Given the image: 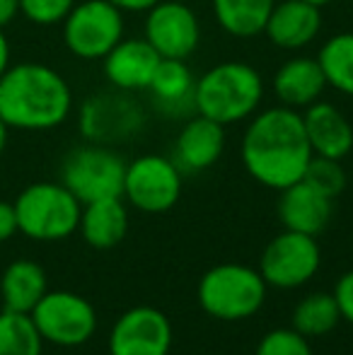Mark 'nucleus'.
Listing matches in <instances>:
<instances>
[{
  "mask_svg": "<svg viewBox=\"0 0 353 355\" xmlns=\"http://www.w3.org/2000/svg\"><path fill=\"white\" fill-rule=\"evenodd\" d=\"M160 53L150 46L143 37H123L107 56L104 63V78L109 87L123 89V92H141L148 89L153 75L160 66Z\"/></svg>",
  "mask_w": 353,
  "mask_h": 355,
  "instance_id": "obj_14",
  "label": "nucleus"
},
{
  "mask_svg": "<svg viewBox=\"0 0 353 355\" xmlns=\"http://www.w3.org/2000/svg\"><path fill=\"white\" fill-rule=\"evenodd\" d=\"M46 273L37 261H32V259L12 261L0 278V295H3L5 309L29 314L37 307L39 300L46 295Z\"/></svg>",
  "mask_w": 353,
  "mask_h": 355,
  "instance_id": "obj_22",
  "label": "nucleus"
},
{
  "mask_svg": "<svg viewBox=\"0 0 353 355\" xmlns=\"http://www.w3.org/2000/svg\"><path fill=\"white\" fill-rule=\"evenodd\" d=\"M273 5L276 0H211L218 27L235 39H255L264 34Z\"/></svg>",
  "mask_w": 353,
  "mask_h": 355,
  "instance_id": "obj_23",
  "label": "nucleus"
},
{
  "mask_svg": "<svg viewBox=\"0 0 353 355\" xmlns=\"http://www.w3.org/2000/svg\"><path fill=\"white\" fill-rule=\"evenodd\" d=\"M193 89H196V78L191 68L187 66V61H175V58H162L148 85L153 104L167 119H189L196 114Z\"/></svg>",
  "mask_w": 353,
  "mask_h": 355,
  "instance_id": "obj_20",
  "label": "nucleus"
},
{
  "mask_svg": "<svg viewBox=\"0 0 353 355\" xmlns=\"http://www.w3.org/2000/svg\"><path fill=\"white\" fill-rule=\"evenodd\" d=\"M19 15V0H0V29H5Z\"/></svg>",
  "mask_w": 353,
  "mask_h": 355,
  "instance_id": "obj_33",
  "label": "nucleus"
},
{
  "mask_svg": "<svg viewBox=\"0 0 353 355\" xmlns=\"http://www.w3.org/2000/svg\"><path fill=\"white\" fill-rule=\"evenodd\" d=\"M351 247H353V234H351Z\"/></svg>",
  "mask_w": 353,
  "mask_h": 355,
  "instance_id": "obj_37",
  "label": "nucleus"
},
{
  "mask_svg": "<svg viewBox=\"0 0 353 355\" xmlns=\"http://www.w3.org/2000/svg\"><path fill=\"white\" fill-rule=\"evenodd\" d=\"M29 317L39 336L58 348L85 346L97 331V312L92 302L71 290H46Z\"/></svg>",
  "mask_w": 353,
  "mask_h": 355,
  "instance_id": "obj_10",
  "label": "nucleus"
},
{
  "mask_svg": "<svg viewBox=\"0 0 353 355\" xmlns=\"http://www.w3.org/2000/svg\"><path fill=\"white\" fill-rule=\"evenodd\" d=\"M146 109L133 92L109 87L89 94L78 112V128L87 143L121 145L138 138L146 128Z\"/></svg>",
  "mask_w": 353,
  "mask_h": 355,
  "instance_id": "obj_6",
  "label": "nucleus"
},
{
  "mask_svg": "<svg viewBox=\"0 0 353 355\" xmlns=\"http://www.w3.org/2000/svg\"><path fill=\"white\" fill-rule=\"evenodd\" d=\"M264 92V78L252 63L223 61L196 78L193 107L201 116L232 126L259 112Z\"/></svg>",
  "mask_w": 353,
  "mask_h": 355,
  "instance_id": "obj_3",
  "label": "nucleus"
},
{
  "mask_svg": "<svg viewBox=\"0 0 353 355\" xmlns=\"http://www.w3.org/2000/svg\"><path fill=\"white\" fill-rule=\"evenodd\" d=\"M225 153V126L201 114H193L179 128L175 141V164L184 174L211 169Z\"/></svg>",
  "mask_w": 353,
  "mask_h": 355,
  "instance_id": "obj_15",
  "label": "nucleus"
},
{
  "mask_svg": "<svg viewBox=\"0 0 353 355\" xmlns=\"http://www.w3.org/2000/svg\"><path fill=\"white\" fill-rule=\"evenodd\" d=\"M302 126L312 155L344 159L353 153V123L336 104L317 99L302 112Z\"/></svg>",
  "mask_w": 353,
  "mask_h": 355,
  "instance_id": "obj_18",
  "label": "nucleus"
},
{
  "mask_svg": "<svg viewBox=\"0 0 353 355\" xmlns=\"http://www.w3.org/2000/svg\"><path fill=\"white\" fill-rule=\"evenodd\" d=\"M320 263L322 252L312 234L283 230L261 252L259 273L268 288L295 290L317 276Z\"/></svg>",
  "mask_w": 353,
  "mask_h": 355,
  "instance_id": "obj_11",
  "label": "nucleus"
},
{
  "mask_svg": "<svg viewBox=\"0 0 353 355\" xmlns=\"http://www.w3.org/2000/svg\"><path fill=\"white\" fill-rule=\"evenodd\" d=\"M44 338L24 312H0V355H42Z\"/></svg>",
  "mask_w": 353,
  "mask_h": 355,
  "instance_id": "obj_26",
  "label": "nucleus"
},
{
  "mask_svg": "<svg viewBox=\"0 0 353 355\" xmlns=\"http://www.w3.org/2000/svg\"><path fill=\"white\" fill-rule=\"evenodd\" d=\"M78 230L92 249L107 252L119 247L128 234V208L123 198H99L85 203Z\"/></svg>",
  "mask_w": 353,
  "mask_h": 355,
  "instance_id": "obj_21",
  "label": "nucleus"
},
{
  "mask_svg": "<svg viewBox=\"0 0 353 355\" xmlns=\"http://www.w3.org/2000/svg\"><path fill=\"white\" fill-rule=\"evenodd\" d=\"M126 159L109 145L85 143L71 150L63 159L61 184L85 206L99 198H117L123 193Z\"/></svg>",
  "mask_w": 353,
  "mask_h": 355,
  "instance_id": "obj_7",
  "label": "nucleus"
},
{
  "mask_svg": "<svg viewBox=\"0 0 353 355\" xmlns=\"http://www.w3.org/2000/svg\"><path fill=\"white\" fill-rule=\"evenodd\" d=\"M78 0H19V12L37 27H53L66 19Z\"/></svg>",
  "mask_w": 353,
  "mask_h": 355,
  "instance_id": "obj_29",
  "label": "nucleus"
},
{
  "mask_svg": "<svg viewBox=\"0 0 353 355\" xmlns=\"http://www.w3.org/2000/svg\"><path fill=\"white\" fill-rule=\"evenodd\" d=\"M268 285L259 268L245 263H218L201 276L196 297L201 309L221 322H242L264 307Z\"/></svg>",
  "mask_w": 353,
  "mask_h": 355,
  "instance_id": "obj_4",
  "label": "nucleus"
},
{
  "mask_svg": "<svg viewBox=\"0 0 353 355\" xmlns=\"http://www.w3.org/2000/svg\"><path fill=\"white\" fill-rule=\"evenodd\" d=\"M240 155L247 174L261 187L281 191L300 182L312 159L302 114L283 104L259 109L247 119Z\"/></svg>",
  "mask_w": 353,
  "mask_h": 355,
  "instance_id": "obj_1",
  "label": "nucleus"
},
{
  "mask_svg": "<svg viewBox=\"0 0 353 355\" xmlns=\"http://www.w3.org/2000/svg\"><path fill=\"white\" fill-rule=\"evenodd\" d=\"M12 206L17 215V232L37 242L66 239L80 225L83 203L61 182L29 184Z\"/></svg>",
  "mask_w": 353,
  "mask_h": 355,
  "instance_id": "obj_5",
  "label": "nucleus"
},
{
  "mask_svg": "<svg viewBox=\"0 0 353 355\" xmlns=\"http://www.w3.org/2000/svg\"><path fill=\"white\" fill-rule=\"evenodd\" d=\"M146 39L160 58L187 61L201 44V22L182 0H160L146 12Z\"/></svg>",
  "mask_w": 353,
  "mask_h": 355,
  "instance_id": "obj_12",
  "label": "nucleus"
},
{
  "mask_svg": "<svg viewBox=\"0 0 353 355\" xmlns=\"http://www.w3.org/2000/svg\"><path fill=\"white\" fill-rule=\"evenodd\" d=\"M184 172L172 157L148 153L126 162L121 198L136 211L148 215L167 213L182 198Z\"/></svg>",
  "mask_w": 353,
  "mask_h": 355,
  "instance_id": "obj_9",
  "label": "nucleus"
},
{
  "mask_svg": "<svg viewBox=\"0 0 353 355\" xmlns=\"http://www.w3.org/2000/svg\"><path fill=\"white\" fill-rule=\"evenodd\" d=\"M109 3L126 15V12H148V10L155 3H160V0H109Z\"/></svg>",
  "mask_w": 353,
  "mask_h": 355,
  "instance_id": "obj_32",
  "label": "nucleus"
},
{
  "mask_svg": "<svg viewBox=\"0 0 353 355\" xmlns=\"http://www.w3.org/2000/svg\"><path fill=\"white\" fill-rule=\"evenodd\" d=\"M73 112L68 80L44 63H17L0 75V119L17 131H51Z\"/></svg>",
  "mask_w": 353,
  "mask_h": 355,
  "instance_id": "obj_2",
  "label": "nucleus"
},
{
  "mask_svg": "<svg viewBox=\"0 0 353 355\" xmlns=\"http://www.w3.org/2000/svg\"><path fill=\"white\" fill-rule=\"evenodd\" d=\"M8 131H10V126L0 119V155H3L5 145H8Z\"/></svg>",
  "mask_w": 353,
  "mask_h": 355,
  "instance_id": "obj_35",
  "label": "nucleus"
},
{
  "mask_svg": "<svg viewBox=\"0 0 353 355\" xmlns=\"http://www.w3.org/2000/svg\"><path fill=\"white\" fill-rule=\"evenodd\" d=\"M271 89L278 104L291 109H307L322 99L327 89V80L317 58L312 56H293L271 78Z\"/></svg>",
  "mask_w": 353,
  "mask_h": 355,
  "instance_id": "obj_19",
  "label": "nucleus"
},
{
  "mask_svg": "<svg viewBox=\"0 0 353 355\" xmlns=\"http://www.w3.org/2000/svg\"><path fill=\"white\" fill-rule=\"evenodd\" d=\"M10 68V44H8V37L5 32L0 29V75Z\"/></svg>",
  "mask_w": 353,
  "mask_h": 355,
  "instance_id": "obj_34",
  "label": "nucleus"
},
{
  "mask_svg": "<svg viewBox=\"0 0 353 355\" xmlns=\"http://www.w3.org/2000/svg\"><path fill=\"white\" fill-rule=\"evenodd\" d=\"M332 295H334V300H336V307H339L341 319L353 327V268L346 271L344 276L336 281L334 293Z\"/></svg>",
  "mask_w": 353,
  "mask_h": 355,
  "instance_id": "obj_30",
  "label": "nucleus"
},
{
  "mask_svg": "<svg viewBox=\"0 0 353 355\" xmlns=\"http://www.w3.org/2000/svg\"><path fill=\"white\" fill-rule=\"evenodd\" d=\"M255 355H315L310 346V338L298 334L293 327L273 329L261 336Z\"/></svg>",
  "mask_w": 353,
  "mask_h": 355,
  "instance_id": "obj_28",
  "label": "nucleus"
},
{
  "mask_svg": "<svg viewBox=\"0 0 353 355\" xmlns=\"http://www.w3.org/2000/svg\"><path fill=\"white\" fill-rule=\"evenodd\" d=\"M17 232V215H15V206L8 201H0V242L10 239Z\"/></svg>",
  "mask_w": 353,
  "mask_h": 355,
  "instance_id": "obj_31",
  "label": "nucleus"
},
{
  "mask_svg": "<svg viewBox=\"0 0 353 355\" xmlns=\"http://www.w3.org/2000/svg\"><path fill=\"white\" fill-rule=\"evenodd\" d=\"M341 322L339 307L332 293H310L295 304L291 317V327L305 338H320L334 331Z\"/></svg>",
  "mask_w": 353,
  "mask_h": 355,
  "instance_id": "obj_25",
  "label": "nucleus"
},
{
  "mask_svg": "<svg viewBox=\"0 0 353 355\" xmlns=\"http://www.w3.org/2000/svg\"><path fill=\"white\" fill-rule=\"evenodd\" d=\"M61 24L66 49L83 61H102L126 34L123 12L109 0L76 3Z\"/></svg>",
  "mask_w": 353,
  "mask_h": 355,
  "instance_id": "obj_8",
  "label": "nucleus"
},
{
  "mask_svg": "<svg viewBox=\"0 0 353 355\" xmlns=\"http://www.w3.org/2000/svg\"><path fill=\"white\" fill-rule=\"evenodd\" d=\"M327 87L353 99V32L332 34L317 53Z\"/></svg>",
  "mask_w": 353,
  "mask_h": 355,
  "instance_id": "obj_24",
  "label": "nucleus"
},
{
  "mask_svg": "<svg viewBox=\"0 0 353 355\" xmlns=\"http://www.w3.org/2000/svg\"><path fill=\"white\" fill-rule=\"evenodd\" d=\"M322 32V10L302 0H281L273 5L264 34L271 46L283 51L307 49Z\"/></svg>",
  "mask_w": 353,
  "mask_h": 355,
  "instance_id": "obj_17",
  "label": "nucleus"
},
{
  "mask_svg": "<svg viewBox=\"0 0 353 355\" xmlns=\"http://www.w3.org/2000/svg\"><path fill=\"white\" fill-rule=\"evenodd\" d=\"M302 3H307V5H312V8H325V5H329L332 0H302Z\"/></svg>",
  "mask_w": 353,
  "mask_h": 355,
  "instance_id": "obj_36",
  "label": "nucleus"
},
{
  "mask_svg": "<svg viewBox=\"0 0 353 355\" xmlns=\"http://www.w3.org/2000/svg\"><path fill=\"white\" fill-rule=\"evenodd\" d=\"M302 179L329 198H336L346 189V172L341 167V159L320 157V155H312Z\"/></svg>",
  "mask_w": 353,
  "mask_h": 355,
  "instance_id": "obj_27",
  "label": "nucleus"
},
{
  "mask_svg": "<svg viewBox=\"0 0 353 355\" xmlns=\"http://www.w3.org/2000/svg\"><path fill=\"white\" fill-rule=\"evenodd\" d=\"M172 338L170 317L150 304H138L114 322L109 355H170Z\"/></svg>",
  "mask_w": 353,
  "mask_h": 355,
  "instance_id": "obj_13",
  "label": "nucleus"
},
{
  "mask_svg": "<svg viewBox=\"0 0 353 355\" xmlns=\"http://www.w3.org/2000/svg\"><path fill=\"white\" fill-rule=\"evenodd\" d=\"M276 213L283 230L317 237L320 232H325L332 215H334V198L317 191L312 184L300 179V182L278 191Z\"/></svg>",
  "mask_w": 353,
  "mask_h": 355,
  "instance_id": "obj_16",
  "label": "nucleus"
}]
</instances>
